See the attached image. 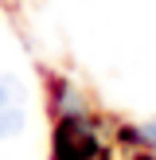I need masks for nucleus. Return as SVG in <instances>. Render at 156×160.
<instances>
[{"label": "nucleus", "instance_id": "nucleus-1", "mask_svg": "<svg viewBox=\"0 0 156 160\" xmlns=\"http://www.w3.org/2000/svg\"><path fill=\"white\" fill-rule=\"evenodd\" d=\"M27 125V86L20 74H0V141L20 137Z\"/></svg>", "mask_w": 156, "mask_h": 160}, {"label": "nucleus", "instance_id": "nucleus-2", "mask_svg": "<svg viewBox=\"0 0 156 160\" xmlns=\"http://www.w3.org/2000/svg\"><path fill=\"white\" fill-rule=\"evenodd\" d=\"M137 137L144 141V145H152V148H156V121H148V125H140V129H137Z\"/></svg>", "mask_w": 156, "mask_h": 160}]
</instances>
